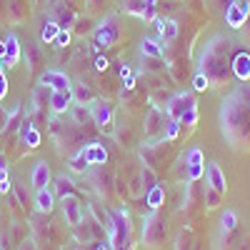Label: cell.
I'll list each match as a JSON object with an SVG mask.
<instances>
[{"label": "cell", "mask_w": 250, "mask_h": 250, "mask_svg": "<svg viewBox=\"0 0 250 250\" xmlns=\"http://www.w3.org/2000/svg\"><path fill=\"white\" fill-rule=\"evenodd\" d=\"M220 128L235 150L250 148V85H235L220 105Z\"/></svg>", "instance_id": "1"}, {"label": "cell", "mask_w": 250, "mask_h": 250, "mask_svg": "<svg viewBox=\"0 0 250 250\" xmlns=\"http://www.w3.org/2000/svg\"><path fill=\"white\" fill-rule=\"evenodd\" d=\"M235 43L230 38H223V35H215L205 43L203 53H200V60L198 65L210 85L220 88V85H228L233 80V55H235Z\"/></svg>", "instance_id": "2"}, {"label": "cell", "mask_w": 250, "mask_h": 250, "mask_svg": "<svg viewBox=\"0 0 250 250\" xmlns=\"http://www.w3.org/2000/svg\"><path fill=\"white\" fill-rule=\"evenodd\" d=\"M165 235H168L165 218L158 210H150L148 215H145V220H143V243L155 248V245H160L165 240Z\"/></svg>", "instance_id": "3"}, {"label": "cell", "mask_w": 250, "mask_h": 250, "mask_svg": "<svg viewBox=\"0 0 250 250\" xmlns=\"http://www.w3.org/2000/svg\"><path fill=\"white\" fill-rule=\"evenodd\" d=\"M248 18H250V0H233L225 8V25L233 30H240Z\"/></svg>", "instance_id": "4"}, {"label": "cell", "mask_w": 250, "mask_h": 250, "mask_svg": "<svg viewBox=\"0 0 250 250\" xmlns=\"http://www.w3.org/2000/svg\"><path fill=\"white\" fill-rule=\"evenodd\" d=\"M88 108H90V115H93L98 128L105 130V133H113V105H110V103L95 98Z\"/></svg>", "instance_id": "5"}, {"label": "cell", "mask_w": 250, "mask_h": 250, "mask_svg": "<svg viewBox=\"0 0 250 250\" xmlns=\"http://www.w3.org/2000/svg\"><path fill=\"white\" fill-rule=\"evenodd\" d=\"M193 108H198V105H195V98L190 93H175L173 100L168 103V108H165V115H168V120H178L180 123V118L188 110H193Z\"/></svg>", "instance_id": "6"}, {"label": "cell", "mask_w": 250, "mask_h": 250, "mask_svg": "<svg viewBox=\"0 0 250 250\" xmlns=\"http://www.w3.org/2000/svg\"><path fill=\"white\" fill-rule=\"evenodd\" d=\"M93 38H95V45L98 48H110L115 45L118 40V25H115V15H108L103 23L93 30Z\"/></svg>", "instance_id": "7"}, {"label": "cell", "mask_w": 250, "mask_h": 250, "mask_svg": "<svg viewBox=\"0 0 250 250\" xmlns=\"http://www.w3.org/2000/svg\"><path fill=\"white\" fill-rule=\"evenodd\" d=\"M183 160H185V175H188V180L198 183L205 175V158H203L200 148H190L183 155Z\"/></svg>", "instance_id": "8"}, {"label": "cell", "mask_w": 250, "mask_h": 250, "mask_svg": "<svg viewBox=\"0 0 250 250\" xmlns=\"http://www.w3.org/2000/svg\"><path fill=\"white\" fill-rule=\"evenodd\" d=\"M165 123H168V115H165V110L160 108H148V113H145V135H148L150 140H155L160 135L163 140V130H165Z\"/></svg>", "instance_id": "9"}, {"label": "cell", "mask_w": 250, "mask_h": 250, "mask_svg": "<svg viewBox=\"0 0 250 250\" xmlns=\"http://www.w3.org/2000/svg\"><path fill=\"white\" fill-rule=\"evenodd\" d=\"M62 205V215H65V223L70 228H78L83 223V203L78 200V195H68V198H60Z\"/></svg>", "instance_id": "10"}, {"label": "cell", "mask_w": 250, "mask_h": 250, "mask_svg": "<svg viewBox=\"0 0 250 250\" xmlns=\"http://www.w3.org/2000/svg\"><path fill=\"white\" fill-rule=\"evenodd\" d=\"M40 83L50 90H70V85H73L70 78L65 73H60V70H45L43 75H40Z\"/></svg>", "instance_id": "11"}, {"label": "cell", "mask_w": 250, "mask_h": 250, "mask_svg": "<svg viewBox=\"0 0 250 250\" xmlns=\"http://www.w3.org/2000/svg\"><path fill=\"white\" fill-rule=\"evenodd\" d=\"M233 78L240 83L250 80V53L248 50H235L233 55Z\"/></svg>", "instance_id": "12"}, {"label": "cell", "mask_w": 250, "mask_h": 250, "mask_svg": "<svg viewBox=\"0 0 250 250\" xmlns=\"http://www.w3.org/2000/svg\"><path fill=\"white\" fill-rule=\"evenodd\" d=\"M73 108V93L70 90H50V110L55 115L70 113Z\"/></svg>", "instance_id": "13"}, {"label": "cell", "mask_w": 250, "mask_h": 250, "mask_svg": "<svg viewBox=\"0 0 250 250\" xmlns=\"http://www.w3.org/2000/svg\"><path fill=\"white\" fill-rule=\"evenodd\" d=\"M0 48H3V58H0V65H15V62L20 60V45H18V38L10 33L3 43H0Z\"/></svg>", "instance_id": "14"}, {"label": "cell", "mask_w": 250, "mask_h": 250, "mask_svg": "<svg viewBox=\"0 0 250 250\" xmlns=\"http://www.w3.org/2000/svg\"><path fill=\"white\" fill-rule=\"evenodd\" d=\"M80 153L85 155L88 165H105V163H108V150H105V145H100V143H88V145H83Z\"/></svg>", "instance_id": "15"}, {"label": "cell", "mask_w": 250, "mask_h": 250, "mask_svg": "<svg viewBox=\"0 0 250 250\" xmlns=\"http://www.w3.org/2000/svg\"><path fill=\"white\" fill-rule=\"evenodd\" d=\"M205 183L210 185V188H215L218 193H223L225 195V190H228V180H225V173L220 170V165L218 163H210L205 168Z\"/></svg>", "instance_id": "16"}, {"label": "cell", "mask_w": 250, "mask_h": 250, "mask_svg": "<svg viewBox=\"0 0 250 250\" xmlns=\"http://www.w3.org/2000/svg\"><path fill=\"white\" fill-rule=\"evenodd\" d=\"M123 10L145 20H155V8H148V0H123Z\"/></svg>", "instance_id": "17"}, {"label": "cell", "mask_w": 250, "mask_h": 250, "mask_svg": "<svg viewBox=\"0 0 250 250\" xmlns=\"http://www.w3.org/2000/svg\"><path fill=\"white\" fill-rule=\"evenodd\" d=\"M20 140H23L28 148H38V145H40V130L33 125L30 118L20 120Z\"/></svg>", "instance_id": "18"}, {"label": "cell", "mask_w": 250, "mask_h": 250, "mask_svg": "<svg viewBox=\"0 0 250 250\" xmlns=\"http://www.w3.org/2000/svg\"><path fill=\"white\" fill-rule=\"evenodd\" d=\"M50 168H48V163L45 160H40V163H35V168H33V175H30V183H33V188L35 190H43V188H48L50 185Z\"/></svg>", "instance_id": "19"}, {"label": "cell", "mask_w": 250, "mask_h": 250, "mask_svg": "<svg viewBox=\"0 0 250 250\" xmlns=\"http://www.w3.org/2000/svg\"><path fill=\"white\" fill-rule=\"evenodd\" d=\"M70 93H73V103L75 105H90V103L95 100V93L90 90V85H85V83H73L70 85Z\"/></svg>", "instance_id": "20"}, {"label": "cell", "mask_w": 250, "mask_h": 250, "mask_svg": "<svg viewBox=\"0 0 250 250\" xmlns=\"http://www.w3.org/2000/svg\"><path fill=\"white\" fill-rule=\"evenodd\" d=\"M88 213H90V218H93V220H98L103 228H105L108 235H110V228H113V213L108 210V208H103V205H98V203H90V205H88Z\"/></svg>", "instance_id": "21"}, {"label": "cell", "mask_w": 250, "mask_h": 250, "mask_svg": "<svg viewBox=\"0 0 250 250\" xmlns=\"http://www.w3.org/2000/svg\"><path fill=\"white\" fill-rule=\"evenodd\" d=\"M53 205H55V193H53V188L35 190V210H38V213H50Z\"/></svg>", "instance_id": "22"}, {"label": "cell", "mask_w": 250, "mask_h": 250, "mask_svg": "<svg viewBox=\"0 0 250 250\" xmlns=\"http://www.w3.org/2000/svg\"><path fill=\"white\" fill-rule=\"evenodd\" d=\"M90 183L95 185V190L100 195H108L110 193V175L105 173V165H98L95 173H90Z\"/></svg>", "instance_id": "23"}, {"label": "cell", "mask_w": 250, "mask_h": 250, "mask_svg": "<svg viewBox=\"0 0 250 250\" xmlns=\"http://www.w3.org/2000/svg\"><path fill=\"white\" fill-rule=\"evenodd\" d=\"M53 193H55V198H68V195H78V188H75V183L70 178L58 175L53 180Z\"/></svg>", "instance_id": "24"}, {"label": "cell", "mask_w": 250, "mask_h": 250, "mask_svg": "<svg viewBox=\"0 0 250 250\" xmlns=\"http://www.w3.org/2000/svg\"><path fill=\"white\" fill-rule=\"evenodd\" d=\"M70 115H73L75 125H78V128H83V130L90 128V125H95V120H93V115H90V108H88V105H75V103H73Z\"/></svg>", "instance_id": "25"}, {"label": "cell", "mask_w": 250, "mask_h": 250, "mask_svg": "<svg viewBox=\"0 0 250 250\" xmlns=\"http://www.w3.org/2000/svg\"><path fill=\"white\" fill-rule=\"evenodd\" d=\"M163 200H165V188L163 185H155L150 193H145V205H148V210H160Z\"/></svg>", "instance_id": "26"}, {"label": "cell", "mask_w": 250, "mask_h": 250, "mask_svg": "<svg viewBox=\"0 0 250 250\" xmlns=\"http://www.w3.org/2000/svg\"><path fill=\"white\" fill-rule=\"evenodd\" d=\"M140 180H143V190L145 193H150L155 185H160L158 173H155V168H150V165H143V168H140Z\"/></svg>", "instance_id": "27"}, {"label": "cell", "mask_w": 250, "mask_h": 250, "mask_svg": "<svg viewBox=\"0 0 250 250\" xmlns=\"http://www.w3.org/2000/svg\"><path fill=\"white\" fill-rule=\"evenodd\" d=\"M173 95H175V93H170V90L155 88V90L150 93V105H153V108H160V110H165V108H168V103L173 100Z\"/></svg>", "instance_id": "28"}, {"label": "cell", "mask_w": 250, "mask_h": 250, "mask_svg": "<svg viewBox=\"0 0 250 250\" xmlns=\"http://www.w3.org/2000/svg\"><path fill=\"white\" fill-rule=\"evenodd\" d=\"M203 203H205L208 210H215V208L223 203V193H218L215 188H210L205 183V188H203Z\"/></svg>", "instance_id": "29"}, {"label": "cell", "mask_w": 250, "mask_h": 250, "mask_svg": "<svg viewBox=\"0 0 250 250\" xmlns=\"http://www.w3.org/2000/svg\"><path fill=\"white\" fill-rule=\"evenodd\" d=\"M140 53H143V58H163V48L158 45V40H153V38H145L143 40Z\"/></svg>", "instance_id": "30"}, {"label": "cell", "mask_w": 250, "mask_h": 250, "mask_svg": "<svg viewBox=\"0 0 250 250\" xmlns=\"http://www.w3.org/2000/svg\"><path fill=\"white\" fill-rule=\"evenodd\" d=\"M68 168H70L73 173H88V170H90V165H88L85 155H83V153L78 150L75 155H70V160H68Z\"/></svg>", "instance_id": "31"}, {"label": "cell", "mask_w": 250, "mask_h": 250, "mask_svg": "<svg viewBox=\"0 0 250 250\" xmlns=\"http://www.w3.org/2000/svg\"><path fill=\"white\" fill-rule=\"evenodd\" d=\"M60 33V25L55 23V20H48V23L43 25V33H40V38H43V43H53V40L58 38Z\"/></svg>", "instance_id": "32"}, {"label": "cell", "mask_w": 250, "mask_h": 250, "mask_svg": "<svg viewBox=\"0 0 250 250\" xmlns=\"http://www.w3.org/2000/svg\"><path fill=\"white\" fill-rule=\"evenodd\" d=\"M220 225H223V233H233L235 228H238V215H235L233 210H225V213H223Z\"/></svg>", "instance_id": "33"}, {"label": "cell", "mask_w": 250, "mask_h": 250, "mask_svg": "<svg viewBox=\"0 0 250 250\" xmlns=\"http://www.w3.org/2000/svg\"><path fill=\"white\" fill-rule=\"evenodd\" d=\"M160 35H163V43H173L175 35H178V23H175V20H168V23L163 25Z\"/></svg>", "instance_id": "34"}, {"label": "cell", "mask_w": 250, "mask_h": 250, "mask_svg": "<svg viewBox=\"0 0 250 250\" xmlns=\"http://www.w3.org/2000/svg\"><path fill=\"white\" fill-rule=\"evenodd\" d=\"M175 250H193V233L190 230H180L178 243H175Z\"/></svg>", "instance_id": "35"}, {"label": "cell", "mask_w": 250, "mask_h": 250, "mask_svg": "<svg viewBox=\"0 0 250 250\" xmlns=\"http://www.w3.org/2000/svg\"><path fill=\"white\" fill-rule=\"evenodd\" d=\"M75 20V13L70 10V8H65V10H58V15H55V23L60 25V28H65V25H70Z\"/></svg>", "instance_id": "36"}, {"label": "cell", "mask_w": 250, "mask_h": 250, "mask_svg": "<svg viewBox=\"0 0 250 250\" xmlns=\"http://www.w3.org/2000/svg\"><path fill=\"white\" fill-rule=\"evenodd\" d=\"M178 133H180V123L178 120H168L165 123V130H163V140H175Z\"/></svg>", "instance_id": "37"}, {"label": "cell", "mask_w": 250, "mask_h": 250, "mask_svg": "<svg viewBox=\"0 0 250 250\" xmlns=\"http://www.w3.org/2000/svg\"><path fill=\"white\" fill-rule=\"evenodd\" d=\"M193 88H195V93H203L205 88H210V80H208L203 73H198V75L193 78Z\"/></svg>", "instance_id": "38"}, {"label": "cell", "mask_w": 250, "mask_h": 250, "mask_svg": "<svg viewBox=\"0 0 250 250\" xmlns=\"http://www.w3.org/2000/svg\"><path fill=\"white\" fill-rule=\"evenodd\" d=\"M198 123V108H193V110H188L183 118H180V125H188V128H193V125Z\"/></svg>", "instance_id": "39"}, {"label": "cell", "mask_w": 250, "mask_h": 250, "mask_svg": "<svg viewBox=\"0 0 250 250\" xmlns=\"http://www.w3.org/2000/svg\"><path fill=\"white\" fill-rule=\"evenodd\" d=\"M68 40H70V33H68L65 28H60V33H58V38L53 40V43H55L58 48H62V45H68Z\"/></svg>", "instance_id": "40"}, {"label": "cell", "mask_w": 250, "mask_h": 250, "mask_svg": "<svg viewBox=\"0 0 250 250\" xmlns=\"http://www.w3.org/2000/svg\"><path fill=\"white\" fill-rule=\"evenodd\" d=\"M93 245V250H113V245H110V240L105 238V240H95V243H90Z\"/></svg>", "instance_id": "41"}, {"label": "cell", "mask_w": 250, "mask_h": 250, "mask_svg": "<svg viewBox=\"0 0 250 250\" xmlns=\"http://www.w3.org/2000/svg\"><path fill=\"white\" fill-rule=\"evenodd\" d=\"M108 65H110L108 58H103V55H98V58H95V70H100V73H103V70H108Z\"/></svg>", "instance_id": "42"}, {"label": "cell", "mask_w": 250, "mask_h": 250, "mask_svg": "<svg viewBox=\"0 0 250 250\" xmlns=\"http://www.w3.org/2000/svg\"><path fill=\"white\" fill-rule=\"evenodd\" d=\"M5 93H8V78H5L3 70H0V100L5 98Z\"/></svg>", "instance_id": "43"}, {"label": "cell", "mask_w": 250, "mask_h": 250, "mask_svg": "<svg viewBox=\"0 0 250 250\" xmlns=\"http://www.w3.org/2000/svg\"><path fill=\"white\" fill-rule=\"evenodd\" d=\"M8 180V163H5V158L0 155V183H5Z\"/></svg>", "instance_id": "44"}, {"label": "cell", "mask_w": 250, "mask_h": 250, "mask_svg": "<svg viewBox=\"0 0 250 250\" xmlns=\"http://www.w3.org/2000/svg\"><path fill=\"white\" fill-rule=\"evenodd\" d=\"M120 78H123V80L130 78V65H125V62H123V65H120Z\"/></svg>", "instance_id": "45"}, {"label": "cell", "mask_w": 250, "mask_h": 250, "mask_svg": "<svg viewBox=\"0 0 250 250\" xmlns=\"http://www.w3.org/2000/svg\"><path fill=\"white\" fill-rule=\"evenodd\" d=\"M10 190V183L5 180V183H0V193H8Z\"/></svg>", "instance_id": "46"}, {"label": "cell", "mask_w": 250, "mask_h": 250, "mask_svg": "<svg viewBox=\"0 0 250 250\" xmlns=\"http://www.w3.org/2000/svg\"><path fill=\"white\" fill-rule=\"evenodd\" d=\"M98 3H100V0H90V8H98Z\"/></svg>", "instance_id": "47"}]
</instances>
